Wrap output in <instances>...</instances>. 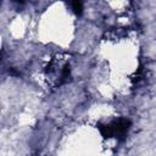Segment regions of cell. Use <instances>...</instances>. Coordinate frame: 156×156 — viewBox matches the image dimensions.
Masks as SVG:
<instances>
[{"instance_id": "cell-3", "label": "cell", "mask_w": 156, "mask_h": 156, "mask_svg": "<svg viewBox=\"0 0 156 156\" xmlns=\"http://www.w3.org/2000/svg\"><path fill=\"white\" fill-rule=\"evenodd\" d=\"M69 72H71L69 66H68V65H66V66L63 67V71H62V79L68 78V77H69Z\"/></svg>"}, {"instance_id": "cell-1", "label": "cell", "mask_w": 156, "mask_h": 156, "mask_svg": "<svg viewBox=\"0 0 156 156\" xmlns=\"http://www.w3.org/2000/svg\"><path fill=\"white\" fill-rule=\"evenodd\" d=\"M129 127H130V121L127 118H118L108 124H102V123L98 124V129L100 130L101 135L105 139H108L112 136L117 139H123Z\"/></svg>"}, {"instance_id": "cell-2", "label": "cell", "mask_w": 156, "mask_h": 156, "mask_svg": "<svg viewBox=\"0 0 156 156\" xmlns=\"http://www.w3.org/2000/svg\"><path fill=\"white\" fill-rule=\"evenodd\" d=\"M71 7H72V10H73V12L76 15H78V16L82 15V12H83V4L80 1H72L71 2Z\"/></svg>"}]
</instances>
